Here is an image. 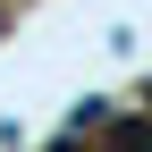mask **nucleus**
<instances>
[{"label": "nucleus", "instance_id": "nucleus-1", "mask_svg": "<svg viewBox=\"0 0 152 152\" xmlns=\"http://www.w3.org/2000/svg\"><path fill=\"white\" fill-rule=\"evenodd\" d=\"M102 152H152V118H127V127H110V144Z\"/></svg>", "mask_w": 152, "mask_h": 152}]
</instances>
